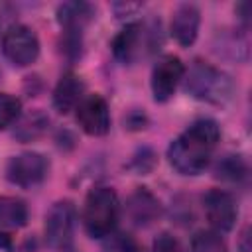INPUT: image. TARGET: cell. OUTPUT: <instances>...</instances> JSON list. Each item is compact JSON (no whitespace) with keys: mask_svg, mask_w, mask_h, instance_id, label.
Wrapping results in <instances>:
<instances>
[{"mask_svg":"<svg viewBox=\"0 0 252 252\" xmlns=\"http://www.w3.org/2000/svg\"><path fill=\"white\" fill-rule=\"evenodd\" d=\"M220 138V128L211 118L195 120L187 130H183L167 150V159L183 175H197L201 173L217 148Z\"/></svg>","mask_w":252,"mask_h":252,"instance_id":"obj_1","label":"cell"},{"mask_svg":"<svg viewBox=\"0 0 252 252\" xmlns=\"http://www.w3.org/2000/svg\"><path fill=\"white\" fill-rule=\"evenodd\" d=\"M183 81H185V91L191 96L211 104H224L232 98L234 93L232 79L224 71L203 61H195Z\"/></svg>","mask_w":252,"mask_h":252,"instance_id":"obj_2","label":"cell"},{"mask_svg":"<svg viewBox=\"0 0 252 252\" xmlns=\"http://www.w3.org/2000/svg\"><path fill=\"white\" fill-rule=\"evenodd\" d=\"M118 197L110 187H94L89 191L83 207V224L93 238L110 234L118 220Z\"/></svg>","mask_w":252,"mask_h":252,"instance_id":"obj_3","label":"cell"},{"mask_svg":"<svg viewBox=\"0 0 252 252\" xmlns=\"http://www.w3.org/2000/svg\"><path fill=\"white\" fill-rule=\"evenodd\" d=\"M77 211L71 201H57L45 215V240L53 250L65 252L73 244Z\"/></svg>","mask_w":252,"mask_h":252,"instance_id":"obj_4","label":"cell"},{"mask_svg":"<svg viewBox=\"0 0 252 252\" xmlns=\"http://www.w3.org/2000/svg\"><path fill=\"white\" fill-rule=\"evenodd\" d=\"M2 51L8 61L18 67L32 65L39 55V41L32 28L24 24L10 26L2 37Z\"/></svg>","mask_w":252,"mask_h":252,"instance_id":"obj_5","label":"cell"},{"mask_svg":"<svg viewBox=\"0 0 252 252\" xmlns=\"http://www.w3.org/2000/svg\"><path fill=\"white\" fill-rule=\"evenodd\" d=\"M47 169H49V163L41 154L24 152V154L14 156L8 161L6 177L10 183L18 187H33L45 179Z\"/></svg>","mask_w":252,"mask_h":252,"instance_id":"obj_6","label":"cell"},{"mask_svg":"<svg viewBox=\"0 0 252 252\" xmlns=\"http://www.w3.org/2000/svg\"><path fill=\"white\" fill-rule=\"evenodd\" d=\"M185 77V67L177 55H163L152 69V93L158 102H165Z\"/></svg>","mask_w":252,"mask_h":252,"instance_id":"obj_7","label":"cell"},{"mask_svg":"<svg viewBox=\"0 0 252 252\" xmlns=\"http://www.w3.org/2000/svg\"><path fill=\"white\" fill-rule=\"evenodd\" d=\"M203 209L207 215V220L217 232H228L238 217L236 203L230 193L222 189H211L203 197Z\"/></svg>","mask_w":252,"mask_h":252,"instance_id":"obj_8","label":"cell"},{"mask_svg":"<svg viewBox=\"0 0 252 252\" xmlns=\"http://www.w3.org/2000/svg\"><path fill=\"white\" fill-rule=\"evenodd\" d=\"M77 110V122L89 136H104L110 128V110L100 94L83 96Z\"/></svg>","mask_w":252,"mask_h":252,"instance_id":"obj_9","label":"cell"},{"mask_svg":"<svg viewBox=\"0 0 252 252\" xmlns=\"http://www.w3.org/2000/svg\"><path fill=\"white\" fill-rule=\"evenodd\" d=\"M199 24H201V14L193 4H181L173 16H171V24H169V32L173 35V39L183 45L189 47L199 33Z\"/></svg>","mask_w":252,"mask_h":252,"instance_id":"obj_10","label":"cell"},{"mask_svg":"<svg viewBox=\"0 0 252 252\" xmlns=\"http://www.w3.org/2000/svg\"><path fill=\"white\" fill-rule=\"evenodd\" d=\"M83 91H85L83 81L75 73H65L57 81L55 91H53V106H55V110L61 112V114H67V112L75 110L79 106V102L83 100Z\"/></svg>","mask_w":252,"mask_h":252,"instance_id":"obj_11","label":"cell"},{"mask_svg":"<svg viewBox=\"0 0 252 252\" xmlns=\"http://www.w3.org/2000/svg\"><path fill=\"white\" fill-rule=\"evenodd\" d=\"M126 209H128V215H130L132 222H136L138 226H146V224L154 222L159 217V213H161L159 201L152 193H148L146 189L136 191L128 199Z\"/></svg>","mask_w":252,"mask_h":252,"instance_id":"obj_12","label":"cell"},{"mask_svg":"<svg viewBox=\"0 0 252 252\" xmlns=\"http://www.w3.org/2000/svg\"><path fill=\"white\" fill-rule=\"evenodd\" d=\"M140 35H142V26L140 24H128L124 26L112 39V53L118 61L130 63L138 51L140 45Z\"/></svg>","mask_w":252,"mask_h":252,"instance_id":"obj_13","label":"cell"},{"mask_svg":"<svg viewBox=\"0 0 252 252\" xmlns=\"http://www.w3.org/2000/svg\"><path fill=\"white\" fill-rule=\"evenodd\" d=\"M91 16H93V8L85 2H67L61 4L57 10L59 24L65 28V32H75V33H81L83 26L91 20Z\"/></svg>","mask_w":252,"mask_h":252,"instance_id":"obj_14","label":"cell"},{"mask_svg":"<svg viewBox=\"0 0 252 252\" xmlns=\"http://www.w3.org/2000/svg\"><path fill=\"white\" fill-rule=\"evenodd\" d=\"M28 222V207L18 197H0V228H20Z\"/></svg>","mask_w":252,"mask_h":252,"instance_id":"obj_15","label":"cell"},{"mask_svg":"<svg viewBox=\"0 0 252 252\" xmlns=\"http://www.w3.org/2000/svg\"><path fill=\"white\" fill-rule=\"evenodd\" d=\"M191 252H226V244L217 230H199L191 238Z\"/></svg>","mask_w":252,"mask_h":252,"instance_id":"obj_16","label":"cell"},{"mask_svg":"<svg viewBox=\"0 0 252 252\" xmlns=\"http://www.w3.org/2000/svg\"><path fill=\"white\" fill-rule=\"evenodd\" d=\"M22 112V102L10 93H0V130L12 126Z\"/></svg>","mask_w":252,"mask_h":252,"instance_id":"obj_17","label":"cell"},{"mask_svg":"<svg viewBox=\"0 0 252 252\" xmlns=\"http://www.w3.org/2000/svg\"><path fill=\"white\" fill-rule=\"evenodd\" d=\"M246 173V165L238 156H224L217 165V175L228 181H238Z\"/></svg>","mask_w":252,"mask_h":252,"instance_id":"obj_18","label":"cell"},{"mask_svg":"<svg viewBox=\"0 0 252 252\" xmlns=\"http://www.w3.org/2000/svg\"><path fill=\"white\" fill-rule=\"evenodd\" d=\"M45 126H47V118L41 112H35V114H32L30 118H26L22 122L20 130H18V138H22V140L35 138L45 130Z\"/></svg>","mask_w":252,"mask_h":252,"instance_id":"obj_19","label":"cell"},{"mask_svg":"<svg viewBox=\"0 0 252 252\" xmlns=\"http://www.w3.org/2000/svg\"><path fill=\"white\" fill-rule=\"evenodd\" d=\"M152 252H183L179 240L175 236H171L169 232H161L152 246Z\"/></svg>","mask_w":252,"mask_h":252,"instance_id":"obj_20","label":"cell"}]
</instances>
